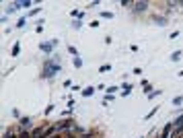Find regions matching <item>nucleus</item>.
Returning <instances> with one entry per match:
<instances>
[{
  "label": "nucleus",
  "instance_id": "ddd939ff",
  "mask_svg": "<svg viewBox=\"0 0 183 138\" xmlns=\"http://www.w3.org/2000/svg\"><path fill=\"white\" fill-rule=\"evenodd\" d=\"M183 103V97H175V99H173V105H181Z\"/></svg>",
  "mask_w": 183,
  "mask_h": 138
},
{
  "label": "nucleus",
  "instance_id": "20e7f679",
  "mask_svg": "<svg viewBox=\"0 0 183 138\" xmlns=\"http://www.w3.org/2000/svg\"><path fill=\"white\" fill-rule=\"evenodd\" d=\"M56 43H58V41H56V39H54V41H52V43H41V49H43V52H52V49H54V45H56Z\"/></svg>",
  "mask_w": 183,
  "mask_h": 138
},
{
  "label": "nucleus",
  "instance_id": "4468645a",
  "mask_svg": "<svg viewBox=\"0 0 183 138\" xmlns=\"http://www.w3.org/2000/svg\"><path fill=\"white\" fill-rule=\"evenodd\" d=\"M70 14H72V17H76V19H82V13H80V10H72Z\"/></svg>",
  "mask_w": 183,
  "mask_h": 138
},
{
  "label": "nucleus",
  "instance_id": "423d86ee",
  "mask_svg": "<svg viewBox=\"0 0 183 138\" xmlns=\"http://www.w3.org/2000/svg\"><path fill=\"white\" fill-rule=\"evenodd\" d=\"M19 138H33V134H31L29 130H23V132L19 134Z\"/></svg>",
  "mask_w": 183,
  "mask_h": 138
},
{
  "label": "nucleus",
  "instance_id": "6e6552de",
  "mask_svg": "<svg viewBox=\"0 0 183 138\" xmlns=\"http://www.w3.org/2000/svg\"><path fill=\"white\" fill-rule=\"evenodd\" d=\"M19 6H23V8H29V6H31V0H23V2H19Z\"/></svg>",
  "mask_w": 183,
  "mask_h": 138
},
{
  "label": "nucleus",
  "instance_id": "6ab92c4d",
  "mask_svg": "<svg viewBox=\"0 0 183 138\" xmlns=\"http://www.w3.org/2000/svg\"><path fill=\"white\" fill-rule=\"evenodd\" d=\"M101 17H105V19H111V17H113V13H101Z\"/></svg>",
  "mask_w": 183,
  "mask_h": 138
},
{
  "label": "nucleus",
  "instance_id": "39448f33",
  "mask_svg": "<svg viewBox=\"0 0 183 138\" xmlns=\"http://www.w3.org/2000/svg\"><path fill=\"white\" fill-rule=\"evenodd\" d=\"M93 93H95V87H87V89L82 91V95H84V97H88V95H93Z\"/></svg>",
  "mask_w": 183,
  "mask_h": 138
},
{
  "label": "nucleus",
  "instance_id": "aec40b11",
  "mask_svg": "<svg viewBox=\"0 0 183 138\" xmlns=\"http://www.w3.org/2000/svg\"><path fill=\"white\" fill-rule=\"evenodd\" d=\"M72 27H74V29H80V27H82V23H80V21H74V25H72Z\"/></svg>",
  "mask_w": 183,
  "mask_h": 138
},
{
  "label": "nucleus",
  "instance_id": "7ed1b4c3",
  "mask_svg": "<svg viewBox=\"0 0 183 138\" xmlns=\"http://www.w3.org/2000/svg\"><path fill=\"white\" fill-rule=\"evenodd\" d=\"M21 128H23V130H29V128H31V120H29V117H21Z\"/></svg>",
  "mask_w": 183,
  "mask_h": 138
},
{
  "label": "nucleus",
  "instance_id": "f03ea898",
  "mask_svg": "<svg viewBox=\"0 0 183 138\" xmlns=\"http://www.w3.org/2000/svg\"><path fill=\"white\" fill-rule=\"evenodd\" d=\"M148 8V2H134V13H144Z\"/></svg>",
  "mask_w": 183,
  "mask_h": 138
},
{
  "label": "nucleus",
  "instance_id": "f3484780",
  "mask_svg": "<svg viewBox=\"0 0 183 138\" xmlns=\"http://www.w3.org/2000/svg\"><path fill=\"white\" fill-rule=\"evenodd\" d=\"M119 4H122V6H134V2H130V0H122Z\"/></svg>",
  "mask_w": 183,
  "mask_h": 138
},
{
  "label": "nucleus",
  "instance_id": "dca6fc26",
  "mask_svg": "<svg viewBox=\"0 0 183 138\" xmlns=\"http://www.w3.org/2000/svg\"><path fill=\"white\" fill-rule=\"evenodd\" d=\"M21 48H19V43H14V48H13V56H19Z\"/></svg>",
  "mask_w": 183,
  "mask_h": 138
},
{
  "label": "nucleus",
  "instance_id": "f8f14e48",
  "mask_svg": "<svg viewBox=\"0 0 183 138\" xmlns=\"http://www.w3.org/2000/svg\"><path fill=\"white\" fill-rule=\"evenodd\" d=\"M68 52H70V54L74 56V58L78 56V52H76V48H74V45H68Z\"/></svg>",
  "mask_w": 183,
  "mask_h": 138
},
{
  "label": "nucleus",
  "instance_id": "2eb2a0df",
  "mask_svg": "<svg viewBox=\"0 0 183 138\" xmlns=\"http://www.w3.org/2000/svg\"><path fill=\"white\" fill-rule=\"evenodd\" d=\"M107 70H111V66H109V64H103L101 68H99V72H107Z\"/></svg>",
  "mask_w": 183,
  "mask_h": 138
},
{
  "label": "nucleus",
  "instance_id": "412c9836",
  "mask_svg": "<svg viewBox=\"0 0 183 138\" xmlns=\"http://www.w3.org/2000/svg\"><path fill=\"white\" fill-rule=\"evenodd\" d=\"M4 138H19V136H17V134H13V132H10V134L6 132V134H4Z\"/></svg>",
  "mask_w": 183,
  "mask_h": 138
},
{
  "label": "nucleus",
  "instance_id": "9d476101",
  "mask_svg": "<svg viewBox=\"0 0 183 138\" xmlns=\"http://www.w3.org/2000/svg\"><path fill=\"white\" fill-rule=\"evenodd\" d=\"M72 62H74V66H76V68H80V66H82V60H80V58H78V56H76V58H74V60H72Z\"/></svg>",
  "mask_w": 183,
  "mask_h": 138
},
{
  "label": "nucleus",
  "instance_id": "9b49d317",
  "mask_svg": "<svg viewBox=\"0 0 183 138\" xmlns=\"http://www.w3.org/2000/svg\"><path fill=\"white\" fill-rule=\"evenodd\" d=\"M130 91H132V85H123V95H130Z\"/></svg>",
  "mask_w": 183,
  "mask_h": 138
},
{
  "label": "nucleus",
  "instance_id": "1a4fd4ad",
  "mask_svg": "<svg viewBox=\"0 0 183 138\" xmlns=\"http://www.w3.org/2000/svg\"><path fill=\"white\" fill-rule=\"evenodd\" d=\"M161 93H163V91H150V93H148V99H154V97L161 95Z\"/></svg>",
  "mask_w": 183,
  "mask_h": 138
},
{
  "label": "nucleus",
  "instance_id": "f257e3e1",
  "mask_svg": "<svg viewBox=\"0 0 183 138\" xmlns=\"http://www.w3.org/2000/svg\"><path fill=\"white\" fill-rule=\"evenodd\" d=\"M56 72H60V64L56 62L54 58H49V60H45L41 76H45V78H54V74H56Z\"/></svg>",
  "mask_w": 183,
  "mask_h": 138
},
{
  "label": "nucleus",
  "instance_id": "0eeeda50",
  "mask_svg": "<svg viewBox=\"0 0 183 138\" xmlns=\"http://www.w3.org/2000/svg\"><path fill=\"white\" fill-rule=\"evenodd\" d=\"M171 60H173V62H177V60H181V52H179V49H177L175 54L171 56Z\"/></svg>",
  "mask_w": 183,
  "mask_h": 138
},
{
  "label": "nucleus",
  "instance_id": "a211bd4d",
  "mask_svg": "<svg viewBox=\"0 0 183 138\" xmlns=\"http://www.w3.org/2000/svg\"><path fill=\"white\" fill-rule=\"evenodd\" d=\"M154 21H156V23H158V25H165V23H167V21H165V17H156Z\"/></svg>",
  "mask_w": 183,
  "mask_h": 138
},
{
  "label": "nucleus",
  "instance_id": "4be33fe9",
  "mask_svg": "<svg viewBox=\"0 0 183 138\" xmlns=\"http://www.w3.org/2000/svg\"><path fill=\"white\" fill-rule=\"evenodd\" d=\"M179 4H181V6H183V2H179Z\"/></svg>",
  "mask_w": 183,
  "mask_h": 138
}]
</instances>
